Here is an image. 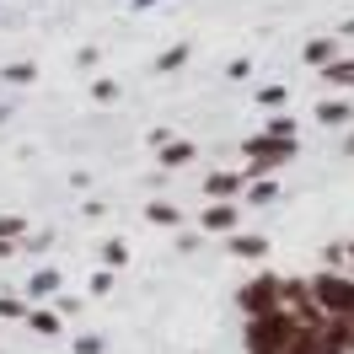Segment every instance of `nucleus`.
I'll list each match as a JSON object with an SVG mask.
<instances>
[{"label": "nucleus", "instance_id": "31", "mask_svg": "<svg viewBox=\"0 0 354 354\" xmlns=\"http://www.w3.org/2000/svg\"><path fill=\"white\" fill-rule=\"evenodd\" d=\"M317 354H344V349H338L333 338H322V344H317Z\"/></svg>", "mask_w": 354, "mask_h": 354}, {"label": "nucleus", "instance_id": "4", "mask_svg": "<svg viewBox=\"0 0 354 354\" xmlns=\"http://www.w3.org/2000/svg\"><path fill=\"white\" fill-rule=\"evenodd\" d=\"M199 231H209V236H231V231H242V199H209L199 209Z\"/></svg>", "mask_w": 354, "mask_h": 354}, {"label": "nucleus", "instance_id": "22", "mask_svg": "<svg viewBox=\"0 0 354 354\" xmlns=\"http://www.w3.org/2000/svg\"><path fill=\"white\" fill-rule=\"evenodd\" d=\"M27 236V215H0V242H22Z\"/></svg>", "mask_w": 354, "mask_h": 354}, {"label": "nucleus", "instance_id": "2", "mask_svg": "<svg viewBox=\"0 0 354 354\" xmlns=\"http://www.w3.org/2000/svg\"><path fill=\"white\" fill-rule=\"evenodd\" d=\"M311 301L322 317H354V274H333V268H317L306 279Z\"/></svg>", "mask_w": 354, "mask_h": 354}, {"label": "nucleus", "instance_id": "32", "mask_svg": "<svg viewBox=\"0 0 354 354\" xmlns=\"http://www.w3.org/2000/svg\"><path fill=\"white\" fill-rule=\"evenodd\" d=\"M0 124H6V108H0Z\"/></svg>", "mask_w": 354, "mask_h": 354}, {"label": "nucleus", "instance_id": "5", "mask_svg": "<svg viewBox=\"0 0 354 354\" xmlns=\"http://www.w3.org/2000/svg\"><path fill=\"white\" fill-rule=\"evenodd\" d=\"M225 252L231 258H242V263H263L268 258V236H258V231H231V236H221Z\"/></svg>", "mask_w": 354, "mask_h": 354}, {"label": "nucleus", "instance_id": "30", "mask_svg": "<svg viewBox=\"0 0 354 354\" xmlns=\"http://www.w3.org/2000/svg\"><path fill=\"white\" fill-rule=\"evenodd\" d=\"M22 252V242H0V258H17Z\"/></svg>", "mask_w": 354, "mask_h": 354}, {"label": "nucleus", "instance_id": "11", "mask_svg": "<svg viewBox=\"0 0 354 354\" xmlns=\"http://www.w3.org/2000/svg\"><path fill=\"white\" fill-rule=\"evenodd\" d=\"M322 338H333L344 354H354V317H328V322H322Z\"/></svg>", "mask_w": 354, "mask_h": 354}, {"label": "nucleus", "instance_id": "3", "mask_svg": "<svg viewBox=\"0 0 354 354\" xmlns=\"http://www.w3.org/2000/svg\"><path fill=\"white\" fill-rule=\"evenodd\" d=\"M279 279H285V274H274V268L252 274V279L236 290V311H242V317H263V311H274V306H279Z\"/></svg>", "mask_w": 354, "mask_h": 354}, {"label": "nucleus", "instance_id": "1", "mask_svg": "<svg viewBox=\"0 0 354 354\" xmlns=\"http://www.w3.org/2000/svg\"><path fill=\"white\" fill-rule=\"evenodd\" d=\"M295 328H301V322H295L285 306L263 311V317H247L242 349H247V354H285V344H290V333H295Z\"/></svg>", "mask_w": 354, "mask_h": 354}, {"label": "nucleus", "instance_id": "18", "mask_svg": "<svg viewBox=\"0 0 354 354\" xmlns=\"http://www.w3.org/2000/svg\"><path fill=\"white\" fill-rule=\"evenodd\" d=\"M188 54H194V44H177V48H167V54L156 59V75H172V70H183V65H188Z\"/></svg>", "mask_w": 354, "mask_h": 354}, {"label": "nucleus", "instance_id": "27", "mask_svg": "<svg viewBox=\"0 0 354 354\" xmlns=\"http://www.w3.org/2000/svg\"><path fill=\"white\" fill-rule=\"evenodd\" d=\"M91 97H97V102H118V86H113V81H97V86H91Z\"/></svg>", "mask_w": 354, "mask_h": 354}, {"label": "nucleus", "instance_id": "14", "mask_svg": "<svg viewBox=\"0 0 354 354\" xmlns=\"http://www.w3.org/2000/svg\"><path fill=\"white\" fill-rule=\"evenodd\" d=\"M59 285H65V279H59V268H38V274L27 279V301H38V295H54Z\"/></svg>", "mask_w": 354, "mask_h": 354}, {"label": "nucleus", "instance_id": "10", "mask_svg": "<svg viewBox=\"0 0 354 354\" xmlns=\"http://www.w3.org/2000/svg\"><path fill=\"white\" fill-rule=\"evenodd\" d=\"M301 59H306V65H317V70L333 65V59H338V38H333V32H328V38H311V44L301 48Z\"/></svg>", "mask_w": 354, "mask_h": 354}, {"label": "nucleus", "instance_id": "6", "mask_svg": "<svg viewBox=\"0 0 354 354\" xmlns=\"http://www.w3.org/2000/svg\"><path fill=\"white\" fill-rule=\"evenodd\" d=\"M204 199H242V172L236 167L204 172Z\"/></svg>", "mask_w": 354, "mask_h": 354}, {"label": "nucleus", "instance_id": "23", "mask_svg": "<svg viewBox=\"0 0 354 354\" xmlns=\"http://www.w3.org/2000/svg\"><path fill=\"white\" fill-rule=\"evenodd\" d=\"M70 349L75 354H108V344H102L97 333H81V338H70Z\"/></svg>", "mask_w": 354, "mask_h": 354}, {"label": "nucleus", "instance_id": "8", "mask_svg": "<svg viewBox=\"0 0 354 354\" xmlns=\"http://www.w3.org/2000/svg\"><path fill=\"white\" fill-rule=\"evenodd\" d=\"M317 124H328V129L354 124V102H344V97H322V102H317Z\"/></svg>", "mask_w": 354, "mask_h": 354}, {"label": "nucleus", "instance_id": "29", "mask_svg": "<svg viewBox=\"0 0 354 354\" xmlns=\"http://www.w3.org/2000/svg\"><path fill=\"white\" fill-rule=\"evenodd\" d=\"M344 274H354V242H344Z\"/></svg>", "mask_w": 354, "mask_h": 354}, {"label": "nucleus", "instance_id": "20", "mask_svg": "<svg viewBox=\"0 0 354 354\" xmlns=\"http://www.w3.org/2000/svg\"><path fill=\"white\" fill-rule=\"evenodd\" d=\"M0 81H11V86H32V81H38V65H32V59H27V65H6V70H0Z\"/></svg>", "mask_w": 354, "mask_h": 354}, {"label": "nucleus", "instance_id": "9", "mask_svg": "<svg viewBox=\"0 0 354 354\" xmlns=\"http://www.w3.org/2000/svg\"><path fill=\"white\" fill-rule=\"evenodd\" d=\"M145 221L167 225V231H183V209H177L172 199H151V204H145Z\"/></svg>", "mask_w": 354, "mask_h": 354}, {"label": "nucleus", "instance_id": "16", "mask_svg": "<svg viewBox=\"0 0 354 354\" xmlns=\"http://www.w3.org/2000/svg\"><path fill=\"white\" fill-rule=\"evenodd\" d=\"M317 344H322V328H295L290 344H285V354H317Z\"/></svg>", "mask_w": 354, "mask_h": 354}, {"label": "nucleus", "instance_id": "12", "mask_svg": "<svg viewBox=\"0 0 354 354\" xmlns=\"http://www.w3.org/2000/svg\"><path fill=\"white\" fill-rule=\"evenodd\" d=\"M252 204H279V183H274V177L247 183V188H242V209H252Z\"/></svg>", "mask_w": 354, "mask_h": 354}, {"label": "nucleus", "instance_id": "21", "mask_svg": "<svg viewBox=\"0 0 354 354\" xmlns=\"http://www.w3.org/2000/svg\"><path fill=\"white\" fill-rule=\"evenodd\" d=\"M124 263H129V242H118V236H113V242L102 247V268L113 274V268H124Z\"/></svg>", "mask_w": 354, "mask_h": 354}, {"label": "nucleus", "instance_id": "24", "mask_svg": "<svg viewBox=\"0 0 354 354\" xmlns=\"http://www.w3.org/2000/svg\"><path fill=\"white\" fill-rule=\"evenodd\" d=\"M258 102H263V108H285V102H290V86H279V81H274V86L258 91Z\"/></svg>", "mask_w": 354, "mask_h": 354}, {"label": "nucleus", "instance_id": "13", "mask_svg": "<svg viewBox=\"0 0 354 354\" xmlns=\"http://www.w3.org/2000/svg\"><path fill=\"white\" fill-rule=\"evenodd\" d=\"M322 81H328V86H338V91H354V59H344V54H338L333 65H322Z\"/></svg>", "mask_w": 354, "mask_h": 354}, {"label": "nucleus", "instance_id": "26", "mask_svg": "<svg viewBox=\"0 0 354 354\" xmlns=\"http://www.w3.org/2000/svg\"><path fill=\"white\" fill-rule=\"evenodd\" d=\"M108 290H113V274H108V268H97V274H91V295H108Z\"/></svg>", "mask_w": 354, "mask_h": 354}, {"label": "nucleus", "instance_id": "19", "mask_svg": "<svg viewBox=\"0 0 354 354\" xmlns=\"http://www.w3.org/2000/svg\"><path fill=\"white\" fill-rule=\"evenodd\" d=\"M27 306H32L27 295H0V322H22Z\"/></svg>", "mask_w": 354, "mask_h": 354}, {"label": "nucleus", "instance_id": "17", "mask_svg": "<svg viewBox=\"0 0 354 354\" xmlns=\"http://www.w3.org/2000/svg\"><path fill=\"white\" fill-rule=\"evenodd\" d=\"M258 134H268V140H295V118H290V113H268Z\"/></svg>", "mask_w": 354, "mask_h": 354}, {"label": "nucleus", "instance_id": "25", "mask_svg": "<svg viewBox=\"0 0 354 354\" xmlns=\"http://www.w3.org/2000/svg\"><path fill=\"white\" fill-rule=\"evenodd\" d=\"M322 268H333V274H344V242L322 247Z\"/></svg>", "mask_w": 354, "mask_h": 354}, {"label": "nucleus", "instance_id": "7", "mask_svg": "<svg viewBox=\"0 0 354 354\" xmlns=\"http://www.w3.org/2000/svg\"><path fill=\"white\" fill-rule=\"evenodd\" d=\"M194 156H199V145H194V140H167V145H161V156H156V167H161V172H177V167H188Z\"/></svg>", "mask_w": 354, "mask_h": 354}, {"label": "nucleus", "instance_id": "15", "mask_svg": "<svg viewBox=\"0 0 354 354\" xmlns=\"http://www.w3.org/2000/svg\"><path fill=\"white\" fill-rule=\"evenodd\" d=\"M32 333H44V338H54L59 333V311H44V306H27V317H22Z\"/></svg>", "mask_w": 354, "mask_h": 354}, {"label": "nucleus", "instance_id": "28", "mask_svg": "<svg viewBox=\"0 0 354 354\" xmlns=\"http://www.w3.org/2000/svg\"><path fill=\"white\" fill-rule=\"evenodd\" d=\"M54 306H59V317H75V311H81V301H75V295H54Z\"/></svg>", "mask_w": 354, "mask_h": 354}]
</instances>
